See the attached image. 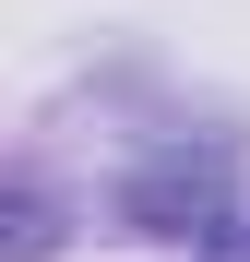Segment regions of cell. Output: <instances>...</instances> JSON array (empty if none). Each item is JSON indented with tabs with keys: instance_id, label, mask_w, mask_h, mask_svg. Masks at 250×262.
<instances>
[{
	"instance_id": "1",
	"label": "cell",
	"mask_w": 250,
	"mask_h": 262,
	"mask_svg": "<svg viewBox=\"0 0 250 262\" xmlns=\"http://www.w3.org/2000/svg\"><path fill=\"white\" fill-rule=\"evenodd\" d=\"M202 203H215V167H155V179L131 191V214H143V227H167V214H202Z\"/></svg>"
},
{
	"instance_id": "2",
	"label": "cell",
	"mask_w": 250,
	"mask_h": 262,
	"mask_svg": "<svg viewBox=\"0 0 250 262\" xmlns=\"http://www.w3.org/2000/svg\"><path fill=\"white\" fill-rule=\"evenodd\" d=\"M202 262H250V214H226V227H202Z\"/></svg>"
}]
</instances>
